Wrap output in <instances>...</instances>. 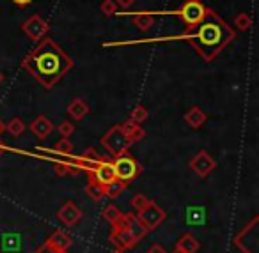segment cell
Here are the masks:
<instances>
[{"label": "cell", "mask_w": 259, "mask_h": 253, "mask_svg": "<svg viewBox=\"0 0 259 253\" xmlns=\"http://www.w3.org/2000/svg\"><path fill=\"white\" fill-rule=\"evenodd\" d=\"M22 66L45 89H54L55 83L73 68V61L55 41L47 37L39 41L36 50L27 55Z\"/></svg>", "instance_id": "cell-1"}, {"label": "cell", "mask_w": 259, "mask_h": 253, "mask_svg": "<svg viewBox=\"0 0 259 253\" xmlns=\"http://www.w3.org/2000/svg\"><path fill=\"white\" fill-rule=\"evenodd\" d=\"M194 29L195 32L178 36L176 39L190 41V44L206 62H211L234 39V32L231 30V27L220 16H217V13H213L211 9H208L206 18Z\"/></svg>", "instance_id": "cell-2"}, {"label": "cell", "mask_w": 259, "mask_h": 253, "mask_svg": "<svg viewBox=\"0 0 259 253\" xmlns=\"http://www.w3.org/2000/svg\"><path fill=\"white\" fill-rule=\"evenodd\" d=\"M101 143H103V147L114 158L119 156V154H122V153H126V150L132 147V142H130V140L126 138L124 133H122L121 124L112 126V128L108 129L103 136H101Z\"/></svg>", "instance_id": "cell-3"}, {"label": "cell", "mask_w": 259, "mask_h": 253, "mask_svg": "<svg viewBox=\"0 0 259 253\" xmlns=\"http://www.w3.org/2000/svg\"><path fill=\"white\" fill-rule=\"evenodd\" d=\"M112 167H114L115 172V179H121L124 182L134 181L141 174V165L137 163L135 158L130 156L128 153H122L119 156H115L114 161H112Z\"/></svg>", "instance_id": "cell-4"}, {"label": "cell", "mask_w": 259, "mask_h": 253, "mask_svg": "<svg viewBox=\"0 0 259 253\" xmlns=\"http://www.w3.org/2000/svg\"><path fill=\"white\" fill-rule=\"evenodd\" d=\"M137 220L141 221L146 230L151 232V230H155V228H158L160 225L167 220V213L156 202L149 200L148 206L137 213Z\"/></svg>", "instance_id": "cell-5"}, {"label": "cell", "mask_w": 259, "mask_h": 253, "mask_svg": "<svg viewBox=\"0 0 259 253\" xmlns=\"http://www.w3.org/2000/svg\"><path fill=\"white\" fill-rule=\"evenodd\" d=\"M176 15H180L181 20H183L188 27L194 29V27H197L199 23L206 18V15H208V8L202 4L201 0H187V2L180 8V11H178Z\"/></svg>", "instance_id": "cell-6"}, {"label": "cell", "mask_w": 259, "mask_h": 253, "mask_svg": "<svg viewBox=\"0 0 259 253\" xmlns=\"http://www.w3.org/2000/svg\"><path fill=\"white\" fill-rule=\"evenodd\" d=\"M22 30H23V34L29 37V39L39 43L41 39H45V37H47L50 27H48V23L45 22L39 15H32L29 20H25V22H23Z\"/></svg>", "instance_id": "cell-7"}, {"label": "cell", "mask_w": 259, "mask_h": 253, "mask_svg": "<svg viewBox=\"0 0 259 253\" xmlns=\"http://www.w3.org/2000/svg\"><path fill=\"white\" fill-rule=\"evenodd\" d=\"M217 167V161L208 150H199L194 158L190 160V168L199 175V177H208Z\"/></svg>", "instance_id": "cell-8"}, {"label": "cell", "mask_w": 259, "mask_h": 253, "mask_svg": "<svg viewBox=\"0 0 259 253\" xmlns=\"http://www.w3.org/2000/svg\"><path fill=\"white\" fill-rule=\"evenodd\" d=\"M69 246H71V237H69L66 232L55 230V232H52V235L47 239L43 248H39V249H47V251H50V253H66Z\"/></svg>", "instance_id": "cell-9"}, {"label": "cell", "mask_w": 259, "mask_h": 253, "mask_svg": "<svg viewBox=\"0 0 259 253\" xmlns=\"http://www.w3.org/2000/svg\"><path fill=\"white\" fill-rule=\"evenodd\" d=\"M108 239H110L112 244H114L117 249H130V248H134L135 244H139V241L132 235V232H130L126 227L112 228Z\"/></svg>", "instance_id": "cell-10"}, {"label": "cell", "mask_w": 259, "mask_h": 253, "mask_svg": "<svg viewBox=\"0 0 259 253\" xmlns=\"http://www.w3.org/2000/svg\"><path fill=\"white\" fill-rule=\"evenodd\" d=\"M57 218L66 225V227H75L82 220V211L75 202H66L61 209L57 211Z\"/></svg>", "instance_id": "cell-11"}, {"label": "cell", "mask_w": 259, "mask_h": 253, "mask_svg": "<svg viewBox=\"0 0 259 253\" xmlns=\"http://www.w3.org/2000/svg\"><path fill=\"white\" fill-rule=\"evenodd\" d=\"M54 129H55V126L52 124L50 119L45 117V115H37V117L32 121V124H30V131H32L39 140H47L48 136L54 133Z\"/></svg>", "instance_id": "cell-12"}, {"label": "cell", "mask_w": 259, "mask_h": 253, "mask_svg": "<svg viewBox=\"0 0 259 253\" xmlns=\"http://www.w3.org/2000/svg\"><path fill=\"white\" fill-rule=\"evenodd\" d=\"M93 177L96 179L98 182H101L103 186L114 181L115 172H114V167H112V161H103V160H101L100 163H98V167L94 168Z\"/></svg>", "instance_id": "cell-13"}, {"label": "cell", "mask_w": 259, "mask_h": 253, "mask_svg": "<svg viewBox=\"0 0 259 253\" xmlns=\"http://www.w3.org/2000/svg\"><path fill=\"white\" fill-rule=\"evenodd\" d=\"M183 121L187 122L192 129H199V128H202V126L206 124V121H208V115H206V112L202 110V108L192 107L190 110L183 115Z\"/></svg>", "instance_id": "cell-14"}, {"label": "cell", "mask_w": 259, "mask_h": 253, "mask_svg": "<svg viewBox=\"0 0 259 253\" xmlns=\"http://www.w3.org/2000/svg\"><path fill=\"white\" fill-rule=\"evenodd\" d=\"M121 128H122V133L126 135V138H128L132 143H137V142H141L142 138H146L144 128H141V124L130 121V119L124 122V124H121Z\"/></svg>", "instance_id": "cell-15"}, {"label": "cell", "mask_w": 259, "mask_h": 253, "mask_svg": "<svg viewBox=\"0 0 259 253\" xmlns=\"http://www.w3.org/2000/svg\"><path fill=\"white\" fill-rule=\"evenodd\" d=\"M85 195L89 196L91 200H94V202H100L105 196V186L101 184V182H98L96 179L93 177V174H89V177H87Z\"/></svg>", "instance_id": "cell-16"}, {"label": "cell", "mask_w": 259, "mask_h": 253, "mask_svg": "<svg viewBox=\"0 0 259 253\" xmlns=\"http://www.w3.org/2000/svg\"><path fill=\"white\" fill-rule=\"evenodd\" d=\"M68 114L71 119L75 121H82L87 114H89V105L83 99H73L71 103L68 105Z\"/></svg>", "instance_id": "cell-17"}, {"label": "cell", "mask_w": 259, "mask_h": 253, "mask_svg": "<svg viewBox=\"0 0 259 253\" xmlns=\"http://www.w3.org/2000/svg\"><path fill=\"white\" fill-rule=\"evenodd\" d=\"M54 165H55V174L59 177H64V175H78L82 172V167L78 163H68V161H59V160H54Z\"/></svg>", "instance_id": "cell-18"}, {"label": "cell", "mask_w": 259, "mask_h": 253, "mask_svg": "<svg viewBox=\"0 0 259 253\" xmlns=\"http://www.w3.org/2000/svg\"><path fill=\"white\" fill-rule=\"evenodd\" d=\"M199 241L192 234H183L176 242V248L183 249L185 253H195L199 249Z\"/></svg>", "instance_id": "cell-19"}, {"label": "cell", "mask_w": 259, "mask_h": 253, "mask_svg": "<svg viewBox=\"0 0 259 253\" xmlns=\"http://www.w3.org/2000/svg\"><path fill=\"white\" fill-rule=\"evenodd\" d=\"M134 25L137 27L141 32H148V30L155 25V18L151 16V13H135Z\"/></svg>", "instance_id": "cell-20"}, {"label": "cell", "mask_w": 259, "mask_h": 253, "mask_svg": "<svg viewBox=\"0 0 259 253\" xmlns=\"http://www.w3.org/2000/svg\"><path fill=\"white\" fill-rule=\"evenodd\" d=\"M124 189H126V182L121 181V179H114L112 182L105 184V196H108V198H117Z\"/></svg>", "instance_id": "cell-21"}, {"label": "cell", "mask_w": 259, "mask_h": 253, "mask_svg": "<svg viewBox=\"0 0 259 253\" xmlns=\"http://www.w3.org/2000/svg\"><path fill=\"white\" fill-rule=\"evenodd\" d=\"M54 153L55 154H61V156H71V153H73V142L69 138H59L57 142H55V145H54Z\"/></svg>", "instance_id": "cell-22"}, {"label": "cell", "mask_w": 259, "mask_h": 253, "mask_svg": "<svg viewBox=\"0 0 259 253\" xmlns=\"http://www.w3.org/2000/svg\"><path fill=\"white\" fill-rule=\"evenodd\" d=\"M6 131H9L13 136H22L23 131H25V124H23V121L20 117H13L6 124Z\"/></svg>", "instance_id": "cell-23"}, {"label": "cell", "mask_w": 259, "mask_h": 253, "mask_svg": "<svg viewBox=\"0 0 259 253\" xmlns=\"http://www.w3.org/2000/svg\"><path fill=\"white\" fill-rule=\"evenodd\" d=\"M234 27L241 32H247V30L252 29V16L247 15V13H240V15L234 18Z\"/></svg>", "instance_id": "cell-24"}, {"label": "cell", "mask_w": 259, "mask_h": 253, "mask_svg": "<svg viewBox=\"0 0 259 253\" xmlns=\"http://www.w3.org/2000/svg\"><path fill=\"white\" fill-rule=\"evenodd\" d=\"M148 108L144 107V105H135V108L132 110V114H130V121L137 122V124H142V122L148 119Z\"/></svg>", "instance_id": "cell-25"}, {"label": "cell", "mask_w": 259, "mask_h": 253, "mask_svg": "<svg viewBox=\"0 0 259 253\" xmlns=\"http://www.w3.org/2000/svg\"><path fill=\"white\" fill-rule=\"evenodd\" d=\"M187 221L188 223H202L204 221V209L202 207H190V209H187Z\"/></svg>", "instance_id": "cell-26"}, {"label": "cell", "mask_w": 259, "mask_h": 253, "mask_svg": "<svg viewBox=\"0 0 259 253\" xmlns=\"http://www.w3.org/2000/svg\"><path fill=\"white\" fill-rule=\"evenodd\" d=\"M121 216V209H119L117 206H114V204H110V206H107L105 207V211H103V218L108 221V223H114L117 218Z\"/></svg>", "instance_id": "cell-27"}, {"label": "cell", "mask_w": 259, "mask_h": 253, "mask_svg": "<svg viewBox=\"0 0 259 253\" xmlns=\"http://www.w3.org/2000/svg\"><path fill=\"white\" fill-rule=\"evenodd\" d=\"M101 13L105 16H115L117 15V4H115V0H103L100 6Z\"/></svg>", "instance_id": "cell-28"}, {"label": "cell", "mask_w": 259, "mask_h": 253, "mask_svg": "<svg viewBox=\"0 0 259 253\" xmlns=\"http://www.w3.org/2000/svg\"><path fill=\"white\" fill-rule=\"evenodd\" d=\"M59 131V135L62 136V138H69V136L75 133V124L73 122H69V121H64V122H61V124L55 128Z\"/></svg>", "instance_id": "cell-29"}, {"label": "cell", "mask_w": 259, "mask_h": 253, "mask_svg": "<svg viewBox=\"0 0 259 253\" xmlns=\"http://www.w3.org/2000/svg\"><path fill=\"white\" fill-rule=\"evenodd\" d=\"M148 202H149L148 196H146V195H141V193H137V195L132 196V202H130V204H132V207H134V209L139 213V211H142L146 206H148Z\"/></svg>", "instance_id": "cell-30"}, {"label": "cell", "mask_w": 259, "mask_h": 253, "mask_svg": "<svg viewBox=\"0 0 259 253\" xmlns=\"http://www.w3.org/2000/svg\"><path fill=\"white\" fill-rule=\"evenodd\" d=\"M137 0H115V4L119 6V8H122V9H130L132 6L135 4Z\"/></svg>", "instance_id": "cell-31"}, {"label": "cell", "mask_w": 259, "mask_h": 253, "mask_svg": "<svg viewBox=\"0 0 259 253\" xmlns=\"http://www.w3.org/2000/svg\"><path fill=\"white\" fill-rule=\"evenodd\" d=\"M148 253H167V251L160 244H151V248L148 249Z\"/></svg>", "instance_id": "cell-32"}, {"label": "cell", "mask_w": 259, "mask_h": 253, "mask_svg": "<svg viewBox=\"0 0 259 253\" xmlns=\"http://www.w3.org/2000/svg\"><path fill=\"white\" fill-rule=\"evenodd\" d=\"M13 2H15L18 8H25V6H29L32 0H13Z\"/></svg>", "instance_id": "cell-33"}, {"label": "cell", "mask_w": 259, "mask_h": 253, "mask_svg": "<svg viewBox=\"0 0 259 253\" xmlns=\"http://www.w3.org/2000/svg\"><path fill=\"white\" fill-rule=\"evenodd\" d=\"M4 133H6V124H4V121L0 119V136L4 135Z\"/></svg>", "instance_id": "cell-34"}, {"label": "cell", "mask_w": 259, "mask_h": 253, "mask_svg": "<svg viewBox=\"0 0 259 253\" xmlns=\"http://www.w3.org/2000/svg\"><path fill=\"white\" fill-rule=\"evenodd\" d=\"M6 150H9V149H8V147H6V145H4V143L0 142V156H2V154H4V153H6Z\"/></svg>", "instance_id": "cell-35"}, {"label": "cell", "mask_w": 259, "mask_h": 253, "mask_svg": "<svg viewBox=\"0 0 259 253\" xmlns=\"http://www.w3.org/2000/svg\"><path fill=\"white\" fill-rule=\"evenodd\" d=\"M172 253H185V251H183V249H180V248H174Z\"/></svg>", "instance_id": "cell-36"}, {"label": "cell", "mask_w": 259, "mask_h": 253, "mask_svg": "<svg viewBox=\"0 0 259 253\" xmlns=\"http://www.w3.org/2000/svg\"><path fill=\"white\" fill-rule=\"evenodd\" d=\"M4 82V75H2V71H0V83Z\"/></svg>", "instance_id": "cell-37"}, {"label": "cell", "mask_w": 259, "mask_h": 253, "mask_svg": "<svg viewBox=\"0 0 259 253\" xmlns=\"http://www.w3.org/2000/svg\"><path fill=\"white\" fill-rule=\"evenodd\" d=\"M48 253H50V251H48Z\"/></svg>", "instance_id": "cell-38"}]
</instances>
